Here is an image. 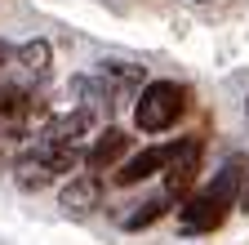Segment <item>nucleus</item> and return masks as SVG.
Masks as SVG:
<instances>
[{
  "label": "nucleus",
  "instance_id": "obj_4",
  "mask_svg": "<svg viewBox=\"0 0 249 245\" xmlns=\"http://www.w3.org/2000/svg\"><path fill=\"white\" fill-rule=\"evenodd\" d=\"M174 147H178V143H169V147H147V151H138L134 161H124L111 178L120 183V188H134V183H142V178H151V174H165Z\"/></svg>",
  "mask_w": 249,
  "mask_h": 245
},
{
  "label": "nucleus",
  "instance_id": "obj_3",
  "mask_svg": "<svg viewBox=\"0 0 249 245\" xmlns=\"http://www.w3.org/2000/svg\"><path fill=\"white\" fill-rule=\"evenodd\" d=\"M200 165H205V138H200V134H196V138H182V143L174 147L169 165H165V196H187V192L196 188Z\"/></svg>",
  "mask_w": 249,
  "mask_h": 245
},
{
  "label": "nucleus",
  "instance_id": "obj_10",
  "mask_svg": "<svg viewBox=\"0 0 249 245\" xmlns=\"http://www.w3.org/2000/svg\"><path fill=\"white\" fill-rule=\"evenodd\" d=\"M49 183H53V174H49L36 156L18 161V188H22V192H40V188H49Z\"/></svg>",
  "mask_w": 249,
  "mask_h": 245
},
{
  "label": "nucleus",
  "instance_id": "obj_5",
  "mask_svg": "<svg viewBox=\"0 0 249 245\" xmlns=\"http://www.w3.org/2000/svg\"><path fill=\"white\" fill-rule=\"evenodd\" d=\"M58 201H62V209H67V214H89V209H98V201H103V178H98V174H71Z\"/></svg>",
  "mask_w": 249,
  "mask_h": 245
},
{
  "label": "nucleus",
  "instance_id": "obj_8",
  "mask_svg": "<svg viewBox=\"0 0 249 245\" xmlns=\"http://www.w3.org/2000/svg\"><path fill=\"white\" fill-rule=\"evenodd\" d=\"M14 58H18V67H27L31 76H40V72H49L53 49H49L45 40H27V45H18V49H14Z\"/></svg>",
  "mask_w": 249,
  "mask_h": 245
},
{
  "label": "nucleus",
  "instance_id": "obj_9",
  "mask_svg": "<svg viewBox=\"0 0 249 245\" xmlns=\"http://www.w3.org/2000/svg\"><path fill=\"white\" fill-rule=\"evenodd\" d=\"M165 209H169V196H151V201L134 205V214L124 219V227H129V232H142V227H151L156 219H165Z\"/></svg>",
  "mask_w": 249,
  "mask_h": 245
},
{
  "label": "nucleus",
  "instance_id": "obj_6",
  "mask_svg": "<svg viewBox=\"0 0 249 245\" xmlns=\"http://www.w3.org/2000/svg\"><path fill=\"white\" fill-rule=\"evenodd\" d=\"M124 151H129V134L124 130H103L98 138H93V147L85 151V165H89V174H103V170H111Z\"/></svg>",
  "mask_w": 249,
  "mask_h": 245
},
{
  "label": "nucleus",
  "instance_id": "obj_2",
  "mask_svg": "<svg viewBox=\"0 0 249 245\" xmlns=\"http://www.w3.org/2000/svg\"><path fill=\"white\" fill-rule=\"evenodd\" d=\"M182 112H187V89L178 80H151L142 85V94L134 103V125L142 134H165L169 125H178Z\"/></svg>",
  "mask_w": 249,
  "mask_h": 245
},
{
  "label": "nucleus",
  "instance_id": "obj_14",
  "mask_svg": "<svg viewBox=\"0 0 249 245\" xmlns=\"http://www.w3.org/2000/svg\"><path fill=\"white\" fill-rule=\"evenodd\" d=\"M245 107H249V103H245Z\"/></svg>",
  "mask_w": 249,
  "mask_h": 245
},
{
  "label": "nucleus",
  "instance_id": "obj_7",
  "mask_svg": "<svg viewBox=\"0 0 249 245\" xmlns=\"http://www.w3.org/2000/svg\"><path fill=\"white\" fill-rule=\"evenodd\" d=\"M89 130V112H67V116H53L40 143H53V147H76V138Z\"/></svg>",
  "mask_w": 249,
  "mask_h": 245
},
{
  "label": "nucleus",
  "instance_id": "obj_12",
  "mask_svg": "<svg viewBox=\"0 0 249 245\" xmlns=\"http://www.w3.org/2000/svg\"><path fill=\"white\" fill-rule=\"evenodd\" d=\"M240 205H245V209H249V188H245V192H240Z\"/></svg>",
  "mask_w": 249,
  "mask_h": 245
},
{
  "label": "nucleus",
  "instance_id": "obj_11",
  "mask_svg": "<svg viewBox=\"0 0 249 245\" xmlns=\"http://www.w3.org/2000/svg\"><path fill=\"white\" fill-rule=\"evenodd\" d=\"M9 58H14V45H5V40H0V67H5Z\"/></svg>",
  "mask_w": 249,
  "mask_h": 245
},
{
  "label": "nucleus",
  "instance_id": "obj_1",
  "mask_svg": "<svg viewBox=\"0 0 249 245\" xmlns=\"http://www.w3.org/2000/svg\"><path fill=\"white\" fill-rule=\"evenodd\" d=\"M240 192H245V156H231L223 170H218V178L209 183L205 192H196L192 201L178 209V227L192 232V236L223 227L227 214H231V205L240 201Z\"/></svg>",
  "mask_w": 249,
  "mask_h": 245
},
{
  "label": "nucleus",
  "instance_id": "obj_13",
  "mask_svg": "<svg viewBox=\"0 0 249 245\" xmlns=\"http://www.w3.org/2000/svg\"><path fill=\"white\" fill-rule=\"evenodd\" d=\"M196 5H209V0H196Z\"/></svg>",
  "mask_w": 249,
  "mask_h": 245
}]
</instances>
